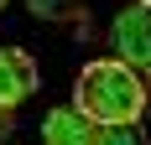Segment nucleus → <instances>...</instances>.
<instances>
[{
	"mask_svg": "<svg viewBox=\"0 0 151 145\" xmlns=\"http://www.w3.org/2000/svg\"><path fill=\"white\" fill-rule=\"evenodd\" d=\"M73 104L94 119V124H136V119L146 114V104H151V88L141 83V72L130 68V62L99 57V62H89V68L78 72Z\"/></svg>",
	"mask_w": 151,
	"mask_h": 145,
	"instance_id": "nucleus-1",
	"label": "nucleus"
},
{
	"mask_svg": "<svg viewBox=\"0 0 151 145\" xmlns=\"http://www.w3.org/2000/svg\"><path fill=\"white\" fill-rule=\"evenodd\" d=\"M109 42H115V57L120 62H130L136 72H151V5L146 0H136V5H125L115 16Z\"/></svg>",
	"mask_w": 151,
	"mask_h": 145,
	"instance_id": "nucleus-2",
	"label": "nucleus"
},
{
	"mask_svg": "<svg viewBox=\"0 0 151 145\" xmlns=\"http://www.w3.org/2000/svg\"><path fill=\"white\" fill-rule=\"evenodd\" d=\"M37 62L21 52V47H0V109H16L37 93Z\"/></svg>",
	"mask_w": 151,
	"mask_h": 145,
	"instance_id": "nucleus-3",
	"label": "nucleus"
},
{
	"mask_svg": "<svg viewBox=\"0 0 151 145\" xmlns=\"http://www.w3.org/2000/svg\"><path fill=\"white\" fill-rule=\"evenodd\" d=\"M94 135H99V124H94L78 104L52 109V114L42 119V145H94Z\"/></svg>",
	"mask_w": 151,
	"mask_h": 145,
	"instance_id": "nucleus-4",
	"label": "nucleus"
},
{
	"mask_svg": "<svg viewBox=\"0 0 151 145\" xmlns=\"http://www.w3.org/2000/svg\"><path fill=\"white\" fill-rule=\"evenodd\" d=\"M94 145H151V140L141 135V124H99Z\"/></svg>",
	"mask_w": 151,
	"mask_h": 145,
	"instance_id": "nucleus-5",
	"label": "nucleus"
},
{
	"mask_svg": "<svg viewBox=\"0 0 151 145\" xmlns=\"http://www.w3.org/2000/svg\"><path fill=\"white\" fill-rule=\"evenodd\" d=\"M31 16H42V21H68V16H78V0H26Z\"/></svg>",
	"mask_w": 151,
	"mask_h": 145,
	"instance_id": "nucleus-6",
	"label": "nucleus"
},
{
	"mask_svg": "<svg viewBox=\"0 0 151 145\" xmlns=\"http://www.w3.org/2000/svg\"><path fill=\"white\" fill-rule=\"evenodd\" d=\"M11 135H16V114H11V109H0V140H11Z\"/></svg>",
	"mask_w": 151,
	"mask_h": 145,
	"instance_id": "nucleus-7",
	"label": "nucleus"
},
{
	"mask_svg": "<svg viewBox=\"0 0 151 145\" xmlns=\"http://www.w3.org/2000/svg\"><path fill=\"white\" fill-rule=\"evenodd\" d=\"M0 16H5V0H0Z\"/></svg>",
	"mask_w": 151,
	"mask_h": 145,
	"instance_id": "nucleus-8",
	"label": "nucleus"
},
{
	"mask_svg": "<svg viewBox=\"0 0 151 145\" xmlns=\"http://www.w3.org/2000/svg\"><path fill=\"white\" fill-rule=\"evenodd\" d=\"M146 114H151V104H146Z\"/></svg>",
	"mask_w": 151,
	"mask_h": 145,
	"instance_id": "nucleus-9",
	"label": "nucleus"
},
{
	"mask_svg": "<svg viewBox=\"0 0 151 145\" xmlns=\"http://www.w3.org/2000/svg\"><path fill=\"white\" fill-rule=\"evenodd\" d=\"M146 5H151V0H146Z\"/></svg>",
	"mask_w": 151,
	"mask_h": 145,
	"instance_id": "nucleus-10",
	"label": "nucleus"
}]
</instances>
